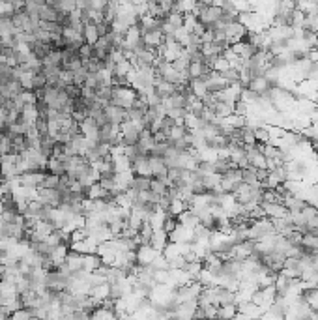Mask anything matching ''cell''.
I'll return each instance as SVG.
<instances>
[{"label":"cell","instance_id":"obj_16","mask_svg":"<svg viewBox=\"0 0 318 320\" xmlns=\"http://www.w3.org/2000/svg\"><path fill=\"white\" fill-rule=\"evenodd\" d=\"M41 62H43V66H60L62 68V49L54 47Z\"/></svg>","mask_w":318,"mask_h":320},{"label":"cell","instance_id":"obj_8","mask_svg":"<svg viewBox=\"0 0 318 320\" xmlns=\"http://www.w3.org/2000/svg\"><path fill=\"white\" fill-rule=\"evenodd\" d=\"M169 234L163 230V228H154V234H152V240H150V245L158 251H163L165 245L169 244Z\"/></svg>","mask_w":318,"mask_h":320},{"label":"cell","instance_id":"obj_20","mask_svg":"<svg viewBox=\"0 0 318 320\" xmlns=\"http://www.w3.org/2000/svg\"><path fill=\"white\" fill-rule=\"evenodd\" d=\"M47 77H45V73L41 71V73H34L32 75V86H30V90H34V92H37V90H41V88H45L47 86Z\"/></svg>","mask_w":318,"mask_h":320},{"label":"cell","instance_id":"obj_18","mask_svg":"<svg viewBox=\"0 0 318 320\" xmlns=\"http://www.w3.org/2000/svg\"><path fill=\"white\" fill-rule=\"evenodd\" d=\"M189 88H191L193 95L198 97V99H202V95L208 92V90H206V84H204L202 79H191V81H189Z\"/></svg>","mask_w":318,"mask_h":320},{"label":"cell","instance_id":"obj_14","mask_svg":"<svg viewBox=\"0 0 318 320\" xmlns=\"http://www.w3.org/2000/svg\"><path fill=\"white\" fill-rule=\"evenodd\" d=\"M242 182L249 184V186H260V182H258L257 178V169L253 165L242 169Z\"/></svg>","mask_w":318,"mask_h":320},{"label":"cell","instance_id":"obj_21","mask_svg":"<svg viewBox=\"0 0 318 320\" xmlns=\"http://www.w3.org/2000/svg\"><path fill=\"white\" fill-rule=\"evenodd\" d=\"M58 178L56 174H53L49 170H45V174L41 178V184H39V188H56L58 186Z\"/></svg>","mask_w":318,"mask_h":320},{"label":"cell","instance_id":"obj_24","mask_svg":"<svg viewBox=\"0 0 318 320\" xmlns=\"http://www.w3.org/2000/svg\"><path fill=\"white\" fill-rule=\"evenodd\" d=\"M230 68V62L225 58V56H217V58L212 62V70L219 71V73H223L225 70H229Z\"/></svg>","mask_w":318,"mask_h":320},{"label":"cell","instance_id":"obj_23","mask_svg":"<svg viewBox=\"0 0 318 320\" xmlns=\"http://www.w3.org/2000/svg\"><path fill=\"white\" fill-rule=\"evenodd\" d=\"M221 75H223V79H225V81H227V83H229V84L238 83V81H240V71L236 70V68H232V66H230L229 70H225V71H223Z\"/></svg>","mask_w":318,"mask_h":320},{"label":"cell","instance_id":"obj_17","mask_svg":"<svg viewBox=\"0 0 318 320\" xmlns=\"http://www.w3.org/2000/svg\"><path fill=\"white\" fill-rule=\"evenodd\" d=\"M184 13L182 12H176V10H172V12L167 13V23L171 24L174 30H178V28H182L184 26Z\"/></svg>","mask_w":318,"mask_h":320},{"label":"cell","instance_id":"obj_7","mask_svg":"<svg viewBox=\"0 0 318 320\" xmlns=\"http://www.w3.org/2000/svg\"><path fill=\"white\" fill-rule=\"evenodd\" d=\"M142 41L146 43V47L158 49L165 43V34L161 32V28L159 30H150V32H146V34L142 36Z\"/></svg>","mask_w":318,"mask_h":320},{"label":"cell","instance_id":"obj_19","mask_svg":"<svg viewBox=\"0 0 318 320\" xmlns=\"http://www.w3.org/2000/svg\"><path fill=\"white\" fill-rule=\"evenodd\" d=\"M217 317L219 319H234L238 317V305L232 303V305H219L217 307Z\"/></svg>","mask_w":318,"mask_h":320},{"label":"cell","instance_id":"obj_3","mask_svg":"<svg viewBox=\"0 0 318 320\" xmlns=\"http://www.w3.org/2000/svg\"><path fill=\"white\" fill-rule=\"evenodd\" d=\"M245 32H247L245 24H242L240 21H238V19L225 26V34H227V38H229L230 45H232V43H236V41H242V39H244V36H245Z\"/></svg>","mask_w":318,"mask_h":320},{"label":"cell","instance_id":"obj_4","mask_svg":"<svg viewBox=\"0 0 318 320\" xmlns=\"http://www.w3.org/2000/svg\"><path fill=\"white\" fill-rule=\"evenodd\" d=\"M43 174H45V170H25L17 176V182L23 186H28V188H39Z\"/></svg>","mask_w":318,"mask_h":320},{"label":"cell","instance_id":"obj_15","mask_svg":"<svg viewBox=\"0 0 318 320\" xmlns=\"http://www.w3.org/2000/svg\"><path fill=\"white\" fill-rule=\"evenodd\" d=\"M213 113H215L219 118H227V116L234 114V105H230V103H225V101H219V99H217V103L213 105Z\"/></svg>","mask_w":318,"mask_h":320},{"label":"cell","instance_id":"obj_1","mask_svg":"<svg viewBox=\"0 0 318 320\" xmlns=\"http://www.w3.org/2000/svg\"><path fill=\"white\" fill-rule=\"evenodd\" d=\"M139 92L135 90L131 84H112V97L110 103L122 109H129L137 99Z\"/></svg>","mask_w":318,"mask_h":320},{"label":"cell","instance_id":"obj_9","mask_svg":"<svg viewBox=\"0 0 318 320\" xmlns=\"http://www.w3.org/2000/svg\"><path fill=\"white\" fill-rule=\"evenodd\" d=\"M154 90L159 94L161 99H165V97H169L176 92V84L174 83H169V81H165V79H159L154 83Z\"/></svg>","mask_w":318,"mask_h":320},{"label":"cell","instance_id":"obj_10","mask_svg":"<svg viewBox=\"0 0 318 320\" xmlns=\"http://www.w3.org/2000/svg\"><path fill=\"white\" fill-rule=\"evenodd\" d=\"M83 36H85V41L94 45L96 41L99 39V30H98V24L96 21H88L85 23V30H83Z\"/></svg>","mask_w":318,"mask_h":320},{"label":"cell","instance_id":"obj_2","mask_svg":"<svg viewBox=\"0 0 318 320\" xmlns=\"http://www.w3.org/2000/svg\"><path fill=\"white\" fill-rule=\"evenodd\" d=\"M37 199L49 208L60 206V191L56 188H37Z\"/></svg>","mask_w":318,"mask_h":320},{"label":"cell","instance_id":"obj_28","mask_svg":"<svg viewBox=\"0 0 318 320\" xmlns=\"http://www.w3.org/2000/svg\"><path fill=\"white\" fill-rule=\"evenodd\" d=\"M129 2H131L133 6H141V4H146L148 0H129Z\"/></svg>","mask_w":318,"mask_h":320},{"label":"cell","instance_id":"obj_22","mask_svg":"<svg viewBox=\"0 0 318 320\" xmlns=\"http://www.w3.org/2000/svg\"><path fill=\"white\" fill-rule=\"evenodd\" d=\"M176 225H178V215L167 213V215H165V221H163V230H165L167 234H171L172 230L176 228Z\"/></svg>","mask_w":318,"mask_h":320},{"label":"cell","instance_id":"obj_11","mask_svg":"<svg viewBox=\"0 0 318 320\" xmlns=\"http://www.w3.org/2000/svg\"><path fill=\"white\" fill-rule=\"evenodd\" d=\"M178 221H180L184 226H187V228H191V230H193V228L200 223V221H198V217H196V213L193 212L191 208H185L184 212L178 215Z\"/></svg>","mask_w":318,"mask_h":320},{"label":"cell","instance_id":"obj_6","mask_svg":"<svg viewBox=\"0 0 318 320\" xmlns=\"http://www.w3.org/2000/svg\"><path fill=\"white\" fill-rule=\"evenodd\" d=\"M210 70H212V66L206 62H189L185 73L189 79H202V75H206Z\"/></svg>","mask_w":318,"mask_h":320},{"label":"cell","instance_id":"obj_5","mask_svg":"<svg viewBox=\"0 0 318 320\" xmlns=\"http://www.w3.org/2000/svg\"><path fill=\"white\" fill-rule=\"evenodd\" d=\"M161 251L158 249H154L150 244H141L139 247H137V259L141 264H152V261L158 257Z\"/></svg>","mask_w":318,"mask_h":320},{"label":"cell","instance_id":"obj_27","mask_svg":"<svg viewBox=\"0 0 318 320\" xmlns=\"http://www.w3.org/2000/svg\"><path fill=\"white\" fill-rule=\"evenodd\" d=\"M86 73H88V71H86L85 68H83V70H79V71H75V73H73V83L79 84V86H85Z\"/></svg>","mask_w":318,"mask_h":320},{"label":"cell","instance_id":"obj_13","mask_svg":"<svg viewBox=\"0 0 318 320\" xmlns=\"http://www.w3.org/2000/svg\"><path fill=\"white\" fill-rule=\"evenodd\" d=\"M152 188V176H137L135 174L133 182H131V191H146Z\"/></svg>","mask_w":318,"mask_h":320},{"label":"cell","instance_id":"obj_12","mask_svg":"<svg viewBox=\"0 0 318 320\" xmlns=\"http://www.w3.org/2000/svg\"><path fill=\"white\" fill-rule=\"evenodd\" d=\"M47 170L56 174V176H62V174H66V163L58 157H49L47 159Z\"/></svg>","mask_w":318,"mask_h":320},{"label":"cell","instance_id":"obj_25","mask_svg":"<svg viewBox=\"0 0 318 320\" xmlns=\"http://www.w3.org/2000/svg\"><path fill=\"white\" fill-rule=\"evenodd\" d=\"M255 137H257V141L269 142V131H268V124H266V126H258V128H255Z\"/></svg>","mask_w":318,"mask_h":320},{"label":"cell","instance_id":"obj_26","mask_svg":"<svg viewBox=\"0 0 318 320\" xmlns=\"http://www.w3.org/2000/svg\"><path fill=\"white\" fill-rule=\"evenodd\" d=\"M79 53H81V58L83 60H88L94 56V45H90V43H85L83 47L79 49Z\"/></svg>","mask_w":318,"mask_h":320}]
</instances>
